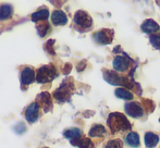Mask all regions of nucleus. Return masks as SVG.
Returning a JSON list of instances; mask_svg holds the SVG:
<instances>
[{"mask_svg":"<svg viewBox=\"0 0 160 148\" xmlns=\"http://www.w3.org/2000/svg\"><path fill=\"white\" fill-rule=\"evenodd\" d=\"M58 75L56 68L51 64L48 66H42L36 70L35 73V81L39 84H45L53 81Z\"/></svg>","mask_w":160,"mask_h":148,"instance_id":"obj_1","label":"nucleus"},{"mask_svg":"<svg viewBox=\"0 0 160 148\" xmlns=\"http://www.w3.org/2000/svg\"><path fill=\"white\" fill-rule=\"evenodd\" d=\"M108 125L111 131L113 132H123L131 127L130 122L123 114L121 113H111L108 118Z\"/></svg>","mask_w":160,"mask_h":148,"instance_id":"obj_2","label":"nucleus"},{"mask_svg":"<svg viewBox=\"0 0 160 148\" xmlns=\"http://www.w3.org/2000/svg\"><path fill=\"white\" fill-rule=\"evenodd\" d=\"M73 21H74V24H75L78 28H82V30L91 28L92 25H93V19H92V17L86 11H83V10L76 11V13L74 14Z\"/></svg>","mask_w":160,"mask_h":148,"instance_id":"obj_3","label":"nucleus"},{"mask_svg":"<svg viewBox=\"0 0 160 148\" xmlns=\"http://www.w3.org/2000/svg\"><path fill=\"white\" fill-rule=\"evenodd\" d=\"M72 91H73V85L67 84V82H64L59 88H57L53 91V98L60 102L68 101L72 95Z\"/></svg>","mask_w":160,"mask_h":148,"instance_id":"obj_4","label":"nucleus"},{"mask_svg":"<svg viewBox=\"0 0 160 148\" xmlns=\"http://www.w3.org/2000/svg\"><path fill=\"white\" fill-rule=\"evenodd\" d=\"M35 102L40 107V109H42L45 112L49 111L52 109V99H51V96L47 91H42L39 95L36 97Z\"/></svg>","mask_w":160,"mask_h":148,"instance_id":"obj_5","label":"nucleus"},{"mask_svg":"<svg viewBox=\"0 0 160 148\" xmlns=\"http://www.w3.org/2000/svg\"><path fill=\"white\" fill-rule=\"evenodd\" d=\"M40 110H42L40 107L35 101L32 102L25 110V119L28 120V122L30 123L36 122L40 116Z\"/></svg>","mask_w":160,"mask_h":148,"instance_id":"obj_6","label":"nucleus"},{"mask_svg":"<svg viewBox=\"0 0 160 148\" xmlns=\"http://www.w3.org/2000/svg\"><path fill=\"white\" fill-rule=\"evenodd\" d=\"M112 36H113V33L110 30H100L98 32L94 33L93 38L96 42L100 45H106L109 44L112 42Z\"/></svg>","mask_w":160,"mask_h":148,"instance_id":"obj_7","label":"nucleus"},{"mask_svg":"<svg viewBox=\"0 0 160 148\" xmlns=\"http://www.w3.org/2000/svg\"><path fill=\"white\" fill-rule=\"evenodd\" d=\"M125 112L128 113V116H132V118H141L144 116V110L141 107V105L137 104V102L131 101L127 102L124 106Z\"/></svg>","mask_w":160,"mask_h":148,"instance_id":"obj_8","label":"nucleus"},{"mask_svg":"<svg viewBox=\"0 0 160 148\" xmlns=\"http://www.w3.org/2000/svg\"><path fill=\"white\" fill-rule=\"evenodd\" d=\"M20 81L22 85H31L35 82V71L32 67H25L20 73Z\"/></svg>","mask_w":160,"mask_h":148,"instance_id":"obj_9","label":"nucleus"},{"mask_svg":"<svg viewBox=\"0 0 160 148\" xmlns=\"http://www.w3.org/2000/svg\"><path fill=\"white\" fill-rule=\"evenodd\" d=\"M112 66H113L114 70L118 71V72H125L128 69L130 61H128V58L122 57V56H117L114 58L113 62H112Z\"/></svg>","mask_w":160,"mask_h":148,"instance_id":"obj_10","label":"nucleus"},{"mask_svg":"<svg viewBox=\"0 0 160 148\" xmlns=\"http://www.w3.org/2000/svg\"><path fill=\"white\" fill-rule=\"evenodd\" d=\"M51 23L55 26L65 25L68 23V17L62 10H55L51 13Z\"/></svg>","mask_w":160,"mask_h":148,"instance_id":"obj_11","label":"nucleus"},{"mask_svg":"<svg viewBox=\"0 0 160 148\" xmlns=\"http://www.w3.org/2000/svg\"><path fill=\"white\" fill-rule=\"evenodd\" d=\"M141 28L144 33H147V34H157V32H159L160 30V26L156 21L148 19L143 22V24L141 25Z\"/></svg>","mask_w":160,"mask_h":148,"instance_id":"obj_12","label":"nucleus"},{"mask_svg":"<svg viewBox=\"0 0 160 148\" xmlns=\"http://www.w3.org/2000/svg\"><path fill=\"white\" fill-rule=\"evenodd\" d=\"M63 136L70 141V143H73V142H75L76 140L82 137L83 132H82V130L78 129V127H70V129H67L63 131Z\"/></svg>","mask_w":160,"mask_h":148,"instance_id":"obj_13","label":"nucleus"},{"mask_svg":"<svg viewBox=\"0 0 160 148\" xmlns=\"http://www.w3.org/2000/svg\"><path fill=\"white\" fill-rule=\"evenodd\" d=\"M49 17V10L47 8H40L38 9L36 12H34L31 17V20L35 23H38V22H44L47 21Z\"/></svg>","mask_w":160,"mask_h":148,"instance_id":"obj_14","label":"nucleus"},{"mask_svg":"<svg viewBox=\"0 0 160 148\" xmlns=\"http://www.w3.org/2000/svg\"><path fill=\"white\" fill-rule=\"evenodd\" d=\"M105 80L112 85H124V78L117 75L116 73L111 72V71H106Z\"/></svg>","mask_w":160,"mask_h":148,"instance_id":"obj_15","label":"nucleus"},{"mask_svg":"<svg viewBox=\"0 0 160 148\" xmlns=\"http://www.w3.org/2000/svg\"><path fill=\"white\" fill-rule=\"evenodd\" d=\"M144 142H145L147 148H154L159 143V137L157 134L152 133V132H147L144 136Z\"/></svg>","mask_w":160,"mask_h":148,"instance_id":"obj_16","label":"nucleus"},{"mask_svg":"<svg viewBox=\"0 0 160 148\" xmlns=\"http://www.w3.org/2000/svg\"><path fill=\"white\" fill-rule=\"evenodd\" d=\"M36 31H37L38 35H39L40 37H45L50 33L51 26L47 21L38 22V23H36Z\"/></svg>","mask_w":160,"mask_h":148,"instance_id":"obj_17","label":"nucleus"},{"mask_svg":"<svg viewBox=\"0 0 160 148\" xmlns=\"http://www.w3.org/2000/svg\"><path fill=\"white\" fill-rule=\"evenodd\" d=\"M12 15H13V7L11 4H2L0 7V20L1 21L11 19Z\"/></svg>","mask_w":160,"mask_h":148,"instance_id":"obj_18","label":"nucleus"},{"mask_svg":"<svg viewBox=\"0 0 160 148\" xmlns=\"http://www.w3.org/2000/svg\"><path fill=\"white\" fill-rule=\"evenodd\" d=\"M73 146H76L78 148H94V143L89 140L88 137H85V136H82L81 138L76 140L75 142L71 143Z\"/></svg>","mask_w":160,"mask_h":148,"instance_id":"obj_19","label":"nucleus"},{"mask_svg":"<svg viewBox=\"0 0 160 148\" xmlns=\"http://www.w3.org/2000/svg\"><path fill=\"white\" fill-rule=\"evenodd\" d=\"M125 143L131 147H138L139 146V136L135 132H131L124 137Z\"/></svg>","mask_w":160,"mask_h":148,"instance_id":"obj_20","label":"nucleus"},{"mask_svg":"<svg viewBox=\"0 0 160 148\" xmlns=\"http://www.w3.org/2000/svg\"><path fill=\"white\" fill-rule=\"evenodd\" d=\"M106 134V129L101 124H95L89 130L88 136L89 137H100Z\"/></svg>","mask_w":160,"mask_h":148,"instance_id":"obj_21","label":"nucleus"},{"mask_svg":"<svg viewBox=\"0 0 160 148\" xmlns=\"http://www.w3.org/2000/svg\"><path fill=\"white\" fill-rule=\"evenodd\" d=\"M114 94H116L117 97L120 98V99H124V100H132L133 99V94L131 93V91H128V89L122 88V87L116 89V93Z\"/></svg>","mask_w":160,"mask_h":148,"instance_id":"obj_22","label":"nucleus"},{"mask_svg":"<svg viewBox=\"0 0 160 148\" xmlns=\"http://www.w3.org/2000/svg\"><path fill=\"white\" fill-rule=\"evenodd\" d=\"M105 148H123V145L120 140H111L107 143Z\"/></svg>","mask_w":160,"mask_h":148,"instance_id":"obj_23","label":"nucleus"},{"mask_svg":"<svg viewBox=\"0 0 160 148\" xmlns=\"http://www.w3.org/2000/svg\"><path fill=\"white\" fill-rule=\"evenodd\" d=\"M150 42L156 49H160V33L150 36Z\"/></svg>","mask_w":160,"mask_h":148,"instance_id":"obj_24","label":"nucleus"},{"mask_svg":"<svg viewBox=\"0 0 160 148\" xmlns=\"http://www.w3.org/2000/svg\"><path fill=\"white\" fill-rule=\"evenodd\" d=\"M46 148H47V147H46Z\"/></svg>","mask_w":160,"mask_h":148,"instance_id":"obj_25","label":"nucleus"}]
</instances>
